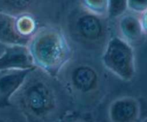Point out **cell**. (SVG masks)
<instances>
[{"label": "cell", "mask_w": 147, "mask_h": 122, "mask_svg": "<svg viewBox=\"0 0 147 122\" xmlns=\"http://www.w3.org/2000/svg\"><path fill=\"white\" fill-rule=\"evenodd\" d=\"M54 79L34 68L11 98L24 122H57L68 111Z\"/></svg>", "instance_id": "obj_1"}, {"label": "cell", "mask_w": 147, "mask_h": 122, "mask_svg": "<svg viewBox=\"0 0 147 122\" xmlns=\"http://www.w3.org/2000/svg\"><path fill=\"white\" fill-rule=\"evenodd\" d=\"M33 63L53 78L57 79L73 57V49L64 33L55 27H42L27 44Z\"/></svg>", "instance_id": "obj_2"}, {"label": "cell", "mask_w": 147, "mask_h": 122, "mask_svg": "<svg viewBox=\"0 0 147 122\" xmlns=\"http://www.w3.org/2000/svg\"><path fill=\"white\" fill-rule=\"evenodd\" d=\"M68 89L73 103L87 112L101 100L100 73L89 63H78L69 73Z\"/></svg>", "instance_id": "obj_3"}, {"label": "cell", "mask_w": 147, "mask_h": 122, "mask_svg": "<svg viewBox=\"0 0 147 122\" xmlns=\"http://www.w3.org/2000/svg\"><path fill=\"white\" fill-rule=\"evenodd\" d=\"M101 62L106 70L123 81H131L136 74L133 47L119 36L111 37L105 46Z\"/></svg>", "instance_id": "obj_4"}, {"label": "cell", "mask_w": 147, "mask_h": 122, "mask_svg": "<svg viewBox=\"0 0 147 122\" xmlns=\"http://www.w3.org/2000/svg\"><path fill=\"white\" fill-rule=\"evenodd\" d=\"M142 112V105L136 98L122 96L109 103L106 116L109 122H139Z\"/></svg>", "instance_id": "obj_5"}, {"label": "cell", "mask_w": 147, "mask_h": 122, "mask_svg": "<svg viewBox=\"0 0 147 122\" xmlns=\"http://www.w3.org/2000/svg\"><path fill=\"white\" fill-rule=\"evenodd\" d=\"M103 18L85 9V12L81 13L75 22L77 35L86 42H98L105 34Z\"/></svg>", "instance_id": "obj_6"}, {"label": "cell", "mask_w": 147, "mask_h": 122, "mask_svg": "<svg viewBox=\"0 0 147 122\" xmlns=\"http://www.w3.org/2000/svg\"><path fill=\"white\" fill-rule=\"evenodd\" d=\"M34 68L36 67L27 45L7 46L0 55V70H32Z\"/></svg>", "instance_id": "obj_7"}, {"label": "cell", "mask_w": 147, "mask_h": 122, "mask_svg": "<svg viewBox=\"0 0 147 122\" xmlns=\"http://www.w3.org/2000/svg\"><path fill=\"white\" fill-rule=\"evenodd\" d=\"M32 70H0V109L11 106V98Z\"/></svg>", "instance_id": "obj_8"}, {"label": "cell", "mask_w": 147, "mask_h": 122, "mask_svg": "<svg viewBox=\"0 0 147 122\" xmlns=\"http://www.w3.org/2000/svg\"><path fill=\"white\" fill-rule=\"evenodd\" d=\"M30 38L24 37L17 29V17L0 11V42L6 46L27 45Z\"/></svg>", "instance_id": "obj_9"}, {"label": "cell", "mask_w": 147, "mask_h": 122, "mask_svg": "<svg viewBox=\"0 0 147 122\" xmlns=\"http://www.w3.org/2000/svg\"><path fill=\"white\" fill-rule=\"evenodd\" d=\"M119 30L122 39L132 44L139 42L143 37L142 21L133 14H123L119 17Z\"/></svg>", "instance_id": "obj_10"}, {"label": "cell", "mask_w": 147, "mask_h": 122, "mask_svg": "<svg viewBox=\"0 0 147 122\" xmlns=\"http://www.w3.org/2000/svg\"><path fill=\"white\" fill-rule=\"evenodd\" d=\"M17 29L22 36L30 38L36 31V23L34 18L27 14L17 17Z\"/></svg>", "instance_id": "obj_11"}, {"label": "cell", "mask_w": 147, "mask_h": 122, "mask_svg": "<svg viewBox=\"0 0 147 122\" xmlns=\"http://www.w3.org/2000/svg\"><path fill=\"white\" fill-rule=\"evenodd\" d=\"M85 9L89 12L107 17L108 0H82Z\"/></svg>", "instance_id": "obj_12"}, {"label": "cell", "mask_w": 147, "mask_h": 122, "mask_svg": "<svg viewBox=\"0 0 147 122\" xmlns=\"http://www.w3.org/2000/svg\"><path fill=\"white\" fill-rule=\"evenodd\" d=\"M127 9V0H108L107 17L112 20L119 18Z\"/></svg>", "instance_id": "obj_13"}, {"label": "cell", "mask_w": 147, "mask_h": 122, "mask_svg": "<svg viewBox=\"0 0 147 122\" xmlns=\"http://www.w3.org/2000/svg\"><path fill=\"white\" fill-rule=\"evenodd\" d=\"M59 122H95V121L86 111H68L63 115Z\"/></svg>", "instance_id": "obj_14"}, {"label": "cell", "mask_w": 147, "mask_h": 122, "mask_svg": "<svg viewBox=\"0 0 147 122\" xmlns=\"http://www.w3.org/2000/svg\"><path fill=\"white\" fill-rule=\"evenodd\" d=\"M127 7L134 12H146L147 0H127Z\"/></svg>", "instance_id": "obj_15"}, {"label": "cell", "mask_w": 147, "mask_h": 122, "mask_svg": "<svg viewBox=\"0 0 147 122\" xmlns=\"http://www.w3.org/2000/svg\"><path fill=\"white\" fill-rule=\"evenodd\" d=\"M142 26H143L144 30H145V29L147 30V11L145 12V15L144 17L143 20L142 21Z\"/></svg>", "instance_id": "obj_16"}, {"label": "cell", "mask_w": 147, "mask_h": 122, "mask_svg": "<svg viewBox=\"0 0 147 122\" xmlns=\"http://www.w3.org/2000/svg\"><path fill=\"white\" fill-rule=\"evenodd\" d=\"M0 122H12V121H0Z\"/></svg>", "instance_id": "obj_17"}, {"label": "cell", "mask_w": 147, "mask_h": 122, "mask_svg": "<svg viewBox=\"0 0 147 122\" xmlns=\"http://www.w3.org/2000/svg\"><path fill=\"white\" fill-rule=\"evenodd\" d=\"M57 122H59V121H57Z\"/></svg>", "instance_id": "obj_18"}]
</instances>
